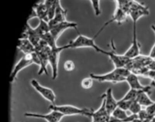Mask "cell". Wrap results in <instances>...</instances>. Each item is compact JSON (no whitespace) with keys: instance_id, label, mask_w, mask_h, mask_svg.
<instances>
[{"instance_id":"cell-16","label":"cell","mask_w":155,"mask_h":122,"mask_svg":"<svg viewBox=\"0 0 155 122\" xmlns=\"http://www.w3.org/2000/svg\"><path fill=\"white\" fill-rule=\"evenodd\" d=\"M67 14H68L67 10L64 9L61 6L60 1H57L56 11H55L54 18L48 22V24H55L58 23L67 21Z\"/></svg>"},{"instance_id":"cell-1","label":"cell","mask_w":155,"mask_h":122,"mask_svg":"<svg viewBox=\"0 0 155 122\" xmlns=\"http://www.w3.org/2000/svg\"><path fill=\"white\" fill-rule=\"evenodd\" d=\"M33 64L39 66L40 61L37 53L35 52L24 55L13 68L10 76V83H12L15 81L18 74L21 70Z\"/></svg>"},{"instance_id":"cell-38","label":"cell","mask_w":155,"mask_h":122,"mask_svg":"<svg viewBox=\"0 0 155 122\" xmlns=\"http://www.w3.org/2000/svg\"><path fill=\"white\" fill-rule=\"evenodd\" d=\"M147 122L146 121H143V120H141V119H140L138 117H137V118H135L133 119L131 122Z\"/></svg>"},{"instance_id":"cell-39","label":"cell","mask_w":155,"mask_h":122,"mask_svg":"<svg viewBox=\"0 0 155 122\" xmlns=\"http://www.w3.org/2000/svg\"><path fill=\"white\" fill-rule=\"evenodd\" d=\"M153 84H154V85H155V78L154 79V80H153Z\"/></svg>"},{"instance_id":"cell-19","label":"cell","mask_w":155,"mask_h":122,"mask_svg":"<svg viewBox=\"0 0 155 122\" xmlns=\"http://www.w3.org/2000/svg\"><path fill=\"white\" fill-rule=\"evenodd\" d=\"M37 13L38 18L39 20H44L48 22L47 15H48V8L45 1L43 2L36 3L32 7Z\"/></svg>"},{"instance_id":"cell-4","label":"cell","mask_w":155,"mask_h":122,"mask_svg":"<svg viewBox=\"0 0 155 122\" xmlns=\"http://www.w3.org/2000/svg\"><path fill=\"white\" fill-rule=\"evenodd\" d=\"M51 49L48 46L47 43L42 40L40 42L38 46L35 47V53H37L40 61L39 75L43 73L48 75V72L47 69V66L49 64L48 54L50 50Z\"/></svg>"},{"instance_id":"cell-2","label":"cell","mask_w":155,"mask_h":122,"mask_svg":"<svg viewBox=\"0 0 155 122\" xmlns=\"http://www.w3.org/2000/svg\"><path fill=\"white\" fill-rule=\"evenodd\" d=\"M49 109L51 111H58L63 114L65 116H67L81 115L87 117H91L92 109L87 108H79L71 105H57L52 104L49 106Z\"/></svg>"},{"instance_id":"cell-11","label":"cell","mask_w":155,"mask_h":122,"mask_svg":"<svg viewBox=\"0 0 155 122\" xmlns=\"http://www.w3.org/2000/svg\"><path fill=\"white\" fill-rule=\"evenodd\" d=\"M127 15H128L126 12H125L124 11H122L120 8L117 7L115 12H114V13H113V15H112L111 19L108 21L107 22H106L103 25V26L99 30L98 32L94 36V37L95 38H97L100 34L103 31V30L107 25L111 24V23L116 22L118 24H121L123 23V22H124L127 20Z\"/></svg>"},{"instance_id":"cell-17","label":"cell","mask_w":155,"mask_h":122,"mask_svg":"<svg viewBox=\"0 0 155 122\" xmlns=\"http://www.w3.org/2000/svg\"><path fill=\"white\" fill-rule=\"evenodd\" d=\"M24 29L27 31L28 34V39L36 47L41 41V38L38 34L36 32L35 28H32L28 22L27 21L25 24Z\"/></svg>"},{"instance_id":"cell-25","label":"cell","mask_w":155,"mask_h":122,"mask_svg":"<svg viewBox=\"0 0 155 122\" xmlns=\"http://www.w3.org/2000/svg\"><path fill=\"white\" fill-rule=\"evenodd\" d=\"M111 116L117 119L125 120L127 119L129 116L128 115L127 112L125 110L117 107L114 111Z\"/></svg>"},{"instance_id":"cell-18","label":"cell","mask_w":155,"mask_h":122,"mask_svg":"<svg viewBox=\"0 0 155 122\" xmlns=\"http://www.w3.org/2000/svg\"><path fill=\"white\" fill-rule=\"evenodd\" d=\"M17 47L25 54L35 53V47L28 39H21L18 40Z\"/></svg>"},{"instance_id":"cell-21","label":"cell","mask_w":155,"mask_h":122,"mask_svg":"<svg viewBox=\"0 0 155 122\" xmlns=\"http://www.w3.org/2000/svg\"><path fill=\"white\" fill-rule=\"evenodd\" d=\"M136 100L141 106H145L146 107L154 103V102L150 98L149 94L144 91H141L139 93Z\"/></svg>"},{"instance_id":"cell-34","label":"cell","mask_w":155,"mask_h":122,"mask_svg":"<svg viewBox=\"0 0 155 122\" xmlns=\"http://www.w3.org/2000/svg\"><path fill=\"white\" fill-rule=\"evenodd\" d=\"M146 110L150 117L154 119L155 117V102L146 107Z\"/></svg>"},{"instance_id":"cell-7","label":"cell","mask_w":155,"mask_h":122,"mask_svg":"<svg viewBox=\"0 0 155 122\" xmlns=\"http://www.w3.org/2000/svg\"><path fill=\"white\" fill-rule=\"evenodd\" d=\"M31 86L38 92L41 96L50 102L52 104H54L56 101V96L54 91L46 86L41 85L38 80L32 79L31 81Z\"/></svg>"},{"instance_id":"cell-24","label":"cell","mask_w":155,"mask_h":122,"mask_svg":"<svg viewBox=\"0 0 155 122\" xmlns=\"http://www.w3.org/2000/svg\"><path fill=\"white\" fill-rule=\"evenodd\" d=\"M141 91L130 89L120 100L121 101H135Z\"/></svg>"},{"instance_id":"cell-12","label":"cell","mask_w":155,"mask_h":122,"mask_svg":"<svg viewBox=\"0 0 155 122\" xmlns=\"http://www.w3.org/2000/svg\"><path fill=\"white\" fill-rule=\"evenodd\" d=\"M102 98L105 101L106 109L110 116L113 111L118 107V101L113 96L112 88L110 87L108 88L106 93L102 95Z\"/></svg>"},{"instance_id":"cell-36","label":"cell","mask_w":155,"mask_h":122,"mask_svg":"<svg viewBox=\"0 0 155 122\" xmlns=\"http://www.w3.org/2000/svg\"><path fill=\"white\" fill-rule=\"evenodd\" d=\"M37 17L38 18V15H37V13H36V11H35L34 9L32 8V11H31V13L30 15L29 16L28 18L27 21H29V20H31V19H33L34 18H36Z\"/></svg>"},{"instance_id":"cell-31","label":"cell","mask_w":155,"mask_h":122,"mask_svg":"<svg viewBox=\"0 0 155 122\" xmlns=\"http://www.w3.org/2000/svg\"><path fill=\"white\" fill-rule=\"evenodd\" d=\"M133 101H121L120 100L118 101V107L125 111H129L130 107Z\"/></svg>"},{"instance_id":"cell-27","label":"cell","mask_w":155,"mask_h":122,"mask_svg":"<svg viewBox=\"0 0 155 122\" xmlns=\"http://www.w3.org/2000/svg\"><path fill=\"white\" fill-rule=\"evenodd\" d=\"M141 110V106L136 100H135L131 103L129 111L131 112L132 114L138 115Z\"/></svg>"},{"instance_id":"cell-33","label":"cell","mask_w":155,"mask_h":122,"mask_svg":"<svg viewBox=\"0 0 155 122\" xmlns=\"http://www.w3.org/2000/svg\"><path fill=\"white\" fill-rule=\"evenodd\" d=\"M75 68L74 62L71 60H67L64 63V68L67 72H71Z\"/></svg>"},{"instance_id":"cell-3","label":"cell","mask_w":155,"mask_h":122,"mask_svg":"<svg viewBox=\"0 0 155 122\" xmlns=\"http://www.w3.org/2000/svg\"><path fill=\"white\" fill-rule=\"evenodd\" d=\"M95 38L94 37L91 38L79 33L78 35L75 40L71 41L68 44H67V47L68 49L89 47L93 48L98 53L106 54L107 51L99 47L95 43Z\"/></svg>"},{"instance_id":"cell-9","label":"cell","mask_w":155,"mask_h":122,"mask_svg":"<svg viewBox=\"0 0 155 122\" xmlns=\"http://www.w3.org/2000/svg\"><path fill=\"white\" fill-rule=\"evenodd\" d=\"M133 37L131 45L124 54L125 56L130 59H134L140 55V45L137 40V23H133Z\"/></svg>"},{"instance_id":"cell-37","label":"cell","mask_w":155,"mask_h":122,"mask_svg":"<svg viewBox=\"0 0 155 122\" xmlns=\"http://www.w3.org/2000/svg\"><path fill=\"white\" fill-rule=\"evenodd\" d=\"M147 67L149 70L155 71V60L154 59L149 64Z\"/></svg>"},{"instance_id":"cell-15","label":"cell","mask_w":155,"mask_h":122,"mask_svg":"<svg viewBox=\"0 0 155 122\" xmlns=\"http://www.w3.org/2000/svg\"><path fill=\"white\" fill-rule=\"evenodd\" d=\"M102 103L99 108L96 111H92L91 117L95 122H108L110 115L108 114L105 106V101L102 98Z\"/></svg>"},{"instance_id":"cell-29","label":"cell","mask_w":155,"mask_h":122,"mask_svg":"<svg viewBox=\"0 0 155 122\" xmlns=\"http://www.w3.org/2000/svg\"><path fill=\"white\" fill-rule=\"evenodd\" d=\"M137 117H138L137 115L131 114L129 116L127 119L122 120V119H117L113 117L112 116H110L108 122H130Z\"/></svg>"},{"instance_id":"cell-22","label":"cell","mask_w":155,"mask_h":122,"mask_svg":"<svg viewBox=\"0 0 155 122\" xmlns=\"http://www.w3.org/2000/svg\"><path fill=\"white\" fill-rule=\"evenodd\" d=\"M39 23L37 27L35 28L36 32H37L39 35L41 36L44 34L50 32L49 26L48 23L46 21L42 20H39Z\"/></svg>"},{"instance_id":"cell-26","label":"cell","mask_w":155,"mask_h":122,"mask_svg":"<svg viewBox=\"0 0 155 122\" xmlns=\"http://www.w3.org/2000/svg\"><path fill=\"white\" fill-rule=\"evenodd\" d=\"M117 7L124 11L128 15L130 8V1H117Z\"/></svg>"},{"instance_id":"cell-5","label":"cell","mask_w":155,"mask_h":122,"mask_svg":"<svg viewBox=\"0 0 155 122\" xmlns=\"http://www.w3.org/2000/svg\"><path fill=\"white\" fill-rule=\"evenodd\" d=\"M68 49L67 45L58 46L55 48H51L49 52V64L52 69V78L55 80L58 77V63L61 53L63 50Z\"/></svg>"},{"instance_id":"cell-13","label":"cell","mask_w":155,"mask_h":122,"mask_svg":"<svg viewBox=\"0 0 155 122\" xmlns=\"http://www.w3.org/2000/svg\"><path fill=\"white\" fill-rule=\"evenodd\" d=\"M129 86L130 87V89H134V90H139V91H144L149 94L150 93L151 86H150L142 85L140 83L137 76L135 74L131 73L126 78V81Z\"/></svg>"},{"instance_id":"cell-23","label":"cell","mask_w":155,"mask_h":122,"mask_svg":"<svg viewBox=\"0 0 155 122\" xmlns=\"http://www.w3.org/2000/svg\"><path fill=\"white\" fill-rule=\"evenodd\" d=\"M41 39L46 42L48 46L52 49L56 48L58 46L57 44V40L53 37L50 32L43 34L41 36Z\"/></svg>"},{"instance_id":"cell-8","label":"cell","mask_w":155,"mask_h":122,"mask_svg":"<svg viewBox=\"0 0 155 122\" xmlns=\"http://www.w3.org/2000/svg\"><path fill=\"white\" fill-rule=\"evenodd\" d=\"M90 76L94 80L101 83L110 82L113 83H117L126 81V78L119 75L114 70L111 72L103 74H95L91 73Z\"/></svg>"},{"instance_id":"cell-20","label":"cell","mask_w":155,"mask_h":122,"mask_svg":"<svg viewBox=\"0 0 155 122\" xmlns=\"http://www.w3.org/2000/svg\"><path fill=\"white\" fill-rule=\"evenodd\" d=\"M150 14L148 7L146 9H139V10H134L130 12L128 15L130 16L132 20L133 23H137L138 20L142 16H147Z\"/></svg>"},{"instance_id":"cell-40","label":"cell","mask_w":155,"mask_h":122,"mask_svg":"<svg viewBox=\"0 0 155 122\" xmlns=\"http://www.w3.org/2000/svg\"><path fill=\"white\" fill-rule=\"evenodd\" d=\"M92 122H94V121H92Z\"/></svg>"},{"instance_id":"cell-30","label":"cell","mask_w":155,"mask_h":122,"mask_svg":"<svg viewBox=\"0 0 155 122\" xmlns=\"http://www.w3.org/2000/svg\"><path fill=\"white\" fill-rule=\"evenodd\" d=\"M93 80L90 76L82 79L81 82L82 88L85 89H89L91 88L93 86Z\"/></svg>"},{"instance_id":"cell-35","label":"cell","mask_w":155,"mask_h":122,"mask_svg":"<svg viewBox=\"0 0 155 122\" xmlns=\"http://www.w3.org/2000/svg\"><path fill=\"white\" fill-rule=\"evenodd\" d=\"M150 27L155 33V25H152ZM149 56L152 59H154L155 58V43L153 46H152L151 50H150V52Z\"/></svg>"},{"instance_id":"cell-6","label":"cell","mask_w":155,"mask_h":122,"mask_svg":"<svg viewBox=\"0 0 155 122\" xmlns=\"http://www.w3.org/2000/svg\"><path fill=\"white\" fill-rule=\"evenodd\" d=\"M78 25L77 23L67 20L55 24L49 25L50 32L57 41L66 30L70 28H74L77 30Z\"/></svg>"},{"instance_id":"cell-10","label":"cell","mask_w":155,"mask_h":122,"mask_svg":"<svg viewBox=\"0 0 155 122\" xmlns=\"http://www.w3.org/2000/svg\"><path fill=\"white\" fill-rule=\"evenodd\" d=\"M25 117H28L41 118L48 122H60L65 116L58 111L51 110L50 113L47 114H40L38 113H26L24 114Z\"/></svg>"},{"instance_id":"cell-32","label":"cell","mask_w":155,"mask_h":122,"mask_svg":"<svg viewBox=\"0 0 155 122\" xmlns=\"http://www.w3.org/2000/svg\"><path fill=\"white\" fill-rule=\"evenodd\" d=\"M138 117L143 121H146L147 122H150L152 121L153 119L150 117L148 113L146 111V109L145 110H142L140 112V113L138 114Z\"/></svg>"},{"instance_id":"cell-28","label":"cell","mask_w":155,"mask_h":122,"mask_svg":"<svg viewBox=\"0 0 155 122\" xmlns=\"http://www.w3.org/2000/svg\"><path fill=\"white\" fill-rule=\"evenodd\" d=\"M90 2L95 15L97 16H99L101 13L100 2V1L98 0H91Z\"/></svg>"},{"instance_id":"cell-14","label":"cell","mask_w":155,"mask_h":122,"mask_svg":"<svg viewBox=\"0 0 155 122\" xmlns=\"http://www.w3.org/2000/svg\"><path fill=\"white\" fill-rule=\"evenodd\" d=\"M106 55L109 57L110 59L114 64L115 68L126 67V66L130 62L131 59L125 56L124 54L119 55L113 52L107 51Z\"/></svg>"}]
</instances>
